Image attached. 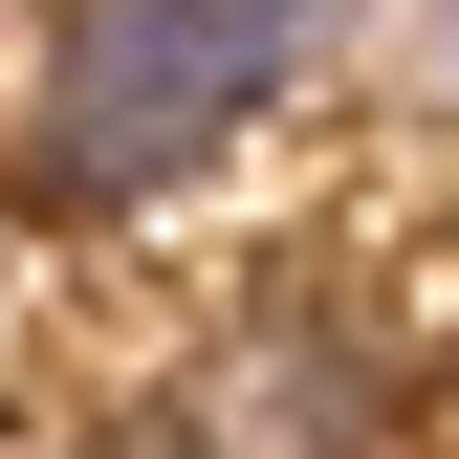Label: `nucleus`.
Segmentation results:
<instances>
[{"mask_svg": "<svg viewBox=\"0 0 459 459\" xmlns=\"http://www.w3.org/2000/svg\"><path fill=\"white\" fill-rule=\"evenodd\" d=\"M328 22H351V0H66V22H44V88H22V176L66 219H132V197L219 176V153L328 66Z\"/></svg>", "mask_w": 459, "mask_h": 459, "instance_id": "1", "label": "nucleus"}, {"mask_svg": "<svg viewBox=\"0 0 459 459\" xmlns=\"http://www.w3.org/2000/svg\"><path fill=\"white\" fill-rule=\"evenodd\" d=\"M88 459H219V437H153V416H132V437H88Z\"/></svg>", "mask_w": 459, "mask_h": 459, "instance_id": "4", "label": "nucleus"}, {"mask_svg": "<svg viewBox=\"0 0 459 459\" xmlns=\"http://www.w3.org/2000/svg\"><path fill=\"white\" fill-rule=\"evenodd\" d=\"M372 44H394V88L459 109V0H372Z\"/></svg>", "mask_w": 459, "mask_h": 459, "instance_id": "3", "label": "nucleus"}, {"mask_svg": "<svg viewBox=\"0 0 459 459\" xmlns=\"http://www.w3.org/2000/svg\"><path fill=\"white\" fill-rule=\"evenodd\" d=\"M219 416H241L219 459H328V437H372V328H307V307H284V328H241Z\"/></svg>", "mask_w": 459, "mask_h": 459, "instance_id": "2", "label": "nucleus"}]
</instances>
